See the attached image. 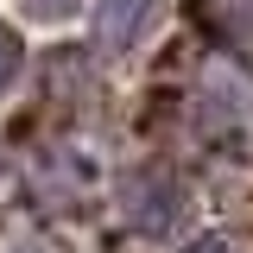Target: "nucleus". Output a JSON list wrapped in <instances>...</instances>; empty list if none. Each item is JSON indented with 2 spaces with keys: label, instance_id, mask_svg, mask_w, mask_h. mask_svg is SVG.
Returning <instances> with one entry per match:
<instances>
[{
  "label": "nucleus",
  "instance_id": "2",
  "mask_svg": "<svg viewBox=\"0 0 253 253\" xmlns=\"http://www.w3.org/2000/svg\"><path fill=\"white\" fill-rule=\"evenodd\" d=\"M146 13H152V0H101L95 6V44L101 51H126L139 26H146Z\"/></svg>",
  "mask_w": 253,
  "mask_h": 253
},
{
  "label": "nucleus",
  "instance_id": "4",
  "mask_svg": "<svg viewBox=\"0 0 253 253\" xmlns=\"http://www.w3.org/2000/svg\"><path fill=\"white\" fill-rule=\"evenodd\" d=\"M19 63H26V51H19V32H13V26H0V95L19 83Z\"/></svg>",
  "mask_w": 253,
  "mask_h": 253
},
{
  "label": "nucleus",
  "instance_id": "5",
  "mask_svg": "<svg viewBox=\"0 0 253 253\" xmlns=\"http://www.w3.org/2000/svg\"><path fill=\"white\" fill-rule=\"evenodd\" d=\"M26 13H32V19H70L76 0H26Z\"/></svg>",
  "mask_w": 253,
  "mask_h": 253
},
{
  "label": "nucleus",
  "instance_id": "3",
  "mask_svg": "<svg viewBox=\"0 0 253 253\" xmlns=\"http://www.w3.org/2000/svg\"><path fill=\"white\" fill-rule=\"evenodd\" d=\"M196 19L228 51H253V0H196Z\"/></svg>",
  "mask_w": 253,
  "mask_h": 253
},
{
  "label": "nucleus",
  "instance_id": "6",
  "mask_svg": "<svg viewBox=\"0 0 253 253\" xmlns=\"http://www.w3.org/2000/svg\"><path fill=\"white\" fill-rule=\"evenodd\" d=\"M190 253H241V241H228V234H209V241H196Z\"/></svg>",
  "mask_w": 253,
  "mask_h": 253
},
{
  "label": "nucleus",
  "instance_id": "1",
  "mask_svg": "<svg viewBox=\"0 0 253 253\" xmlns=\"http://www.w3.org/2000/svg\"><path fill=\"white\" fill-rule=\"evenodd\" d=\"M190 209V190L177 184V171H165V165H146V171H133L121 190V215L133 234H146V241H165V234H177V221Z\"/></svg>",
  "mask_w": 253,
  "mask_h": 253
}]
</instances>
